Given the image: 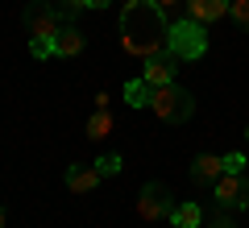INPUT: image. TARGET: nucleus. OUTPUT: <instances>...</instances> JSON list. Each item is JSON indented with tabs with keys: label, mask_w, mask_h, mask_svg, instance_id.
<instances>
[{
	"label": "nucleus",
	"mask_w": 249,
	"mask_h": 228,
	"mask_svg": "<svg viewBox=\"0 0 249 228\" xmlns=\"http://www.w3.org/2000/svg\"><path fill=\"white\" fill-rule=\"evenodd\" d=\"M121 42L129 54L150 58L170 46V21L154 0H124L121 9Z\"/></svg>",
	"instance_id": "nucleus-1"
},
{
	"label": "nucleus",
	"mask_w": 249,
	"mask_h": 228,
	"mask_svg": "<svg viewBox=\"0 0 249 228\" xmlns=\"http://www.w3.org/2000/svg\"><path fill=\"white\" fill-rule=\"evenodd\" d=\"M150 112L158 116V121H166V124H183V121H191V112H196V100H191L187 88L166 83V88H154Z\"/></svg>",
	"instance_id": "nucleus-2"
},
{
	"label": "nucleus",
	"mask_w": 249,
	"mask_h": 228,
	"mask_svg": "<svg viewBox=\"0 0 249 228\" xmlns=\"http://www.w3.org/2000/svg\"><path fill=\"white\" fill-rule=\"evenodd\" d=\"M175 58H183V62H191V58H204V50H208V25H199V21H191V17H183V21H175L170 25V46H166Z\"/></svg>",
	"instance_id": "nucleus-3"
},
{
	"label": "nucleus",
	"mask_w": 249,
	"mask_h": 228,
	"mask_svg": "<svg viewBox=\"0 0 249 228\" xmlns=\"http://www.w3.org/2000/svg\"><path fill=\"white\" fill-rule=\"evenodd\" d=\"M175 208H178L175 195H170L162 183H145V187H142V195H137V216H142L145 224H162V220L170 224Z\"/></svg>",
	"instance_id": "nucleus-4"
},
{
	"label": "nucleus",
	"mask_w": 249,
	"mask_h": 228,
	"mask_svg": "<svg viewBox=\"0 0 249 228\" xmlns=\"http://www.w3.org/2000/svg\"><path fill=\"white\" fill-rule=\"evenodd\" d=\"M212 203L220 211H245L249 208V178L245 175H220L212 183Z\"/></svg>",
	"instance_id": "nucleus-5"
},
{
	"label": "nucleus",
	"mask_w": 249,
	"mask_h": 228,
	"mask_svg": "<svg viewBox=\"0 0 249 228\" xmlns=\"http://www.w3.org/2000/svg\"><path fill=\"white\" fill-rule=\"evenodd\" d=\"M21 17H25V29H29V34H34V37H46V42H54L58 29L67 25V21L58 17V9H54V4H42V0H34Z\"/></svg>",
	"instance_id": "nucleus-6"
},
{
	"label": "nucleus",
	"mask_w": 249,
	"mask_h": 228,
	"mask_svg": "<svg viewBox=\"0 0 249 228\" xmlns=\"http://www.w3.org/2000/svg\"><path fill=\"white\" fill-rule=\"evenodd\" d=\"M175 54L162 50V54H150V58H142V79L150 83V88H166V83H175Z\"/></svg>",
	"instance_id": "nucleus-7"
},
{
	"label": "nucleus",
	"mask_w": 249,
	"mask_h": 228,
	"mask_svg": "<svg viewBox=\"0 0 249 228\" xmlns=\"http://www.w3.org/2000/svg\"><path fill=\"white\" fill-rule=\"evenodd\" d=\"M232 0H187V17L199 21V25H212V21L229 17Z\"/></svg>",
	"instance_id": "nucleus-8"
},
{
	"label": "nucleus",
	"mask_w": 249,
	"mask_h": 228,
	"mask_svg": "<svg viewBox=\"0 0 249 228\" xmlns=\"http://www.w3.org/2000/svg\"><path fill=\"white\" fill-rule=\"evenodd\" d=\"M100 170H96V162H91V166H67V191L71 195H91L100 187Z\"/></svg>",
	"instance_id": "nucleus-9"
},
{
	"label": "nucleus",
	"mask_w": 249,
	"mask_h": 228,
	"mask_svg": "<svg viewBox=\"0 0 249 228\" xmlns=\"http://www.w3.org/2000/svg\"><path fill=\"white\" fill-rule=\"evenodd\" d=\"M220 175H224V158H216V154H199L191 162V183L196 187H212Z\"/></svg>",
	"instance_id": "nucleus-10"
},
{
	"label": "nucleus",
	"mask_w": 249,
	"mask_h": 228,
	"mask_svg": "<svg viewBox=\"0 0 249 228\" xmlns=\"http://www.w3.org/2000/svg\"><path fill=\"white\" fill-rule=\"evenodd\" d=\"M83 46H88V37L75 29V21H71V25H62L58 37H54V54H58V58H75V54H83Z\"/></svg>",
	"instance_id": "nucleus-11"
},
{
	"label": "nucleus",
	"mask_w": 249,
	"mask_h": 228,
	"mask_svg": "<svg viewBox=\"0 0 249 228\" xmlns=\"http://www.w3.org/2000/svg\"><path fill=\"white\" fill-rule=\"evenodd\" d=\"M112 129H116V121H112V112H108V108H96V112L83 121V133H88L91 141H104Z\"/></svg>",
	"instance_id": "nucleus-12"
},
{
	"label": "nucleus",
	"mask_w": 249,
	"mask_h": 228,
	"mask_svg": "<svg viewBox=\"0 0 249 228\" xmlns=\"http://www.w3.org/2000/svg\"><path fill=\"white\" fill-rule=\"evenodd\" d=\"M204 224V208L199 203H178L175 216H170V228H199Z\"/></svg>",
	"instance_id": "nucleus-13"
},
{
	"label": "nucleus",
	"mask_w": 249,
	"mask_h": 228,
	"mask_svg": "<svg viewBox=\"0 0 249 228\" xmlns=\"http://www.w3.org/2000/svg\"><path fill=\"white\" fill-rule=\"evenodd\" d=\"M124 100H129L133 108H150V100H154V88H150L145 79H129V83H124Z\"/></svg>",
	"instance_id": "nucleus-14"
},
{
	"label": "nucleus",
	"mask_w": 249,
	"mask_h": 228,
	"mask_svg": "<svg viewBox=\"0 0 249 228\" xmlns=\"http://www.w3.org/2000/svg\"><path fill=\"white\" fill-rule=\"evenodd\" d=\"M54 9H58V17L67 21V25H71V21L79 17V13H88L91 4H88V0H58V4H54Z\"/></svg>",
	"instance_id": "nucleus-15"
},
{
	"label": "nucleus",
	"mask_w": 249,
	"mask_h": 228,
	"mask_svg": "<svg viewBox=\"0 0 249 228\" xmlns=\"http://www.w3.org/2000/svg\"><path fill=\"white\" fill-rule=\"evenodd\" d=\"M96 170H100L104 178H116V175L124 170V162H121V154H104V158H96Z\"/></svg>",
	"instance_id": "nucleus-16"
},
{
	"label": "nucleus",
	"mask_w": 249,
	"mask_h": 228,
	"mask_svg": "<svg viewBox=\"0 0 249 228\" xmlns=\"http://www.w3.org/2000/svg\"><path fill=\"white\" fill-rule=\"evenodd\" d=\"M245 166H249V158L241 154V149L237 154H224V175H245Z\"/></svg>",
	"instance_id": "nucleus-17"
},
{
	"label": "nucleus",
	"mask_w": 249,
	"mask_h": 228,
	"mask_svg": "<svg viewBox=\"0 0 249 228\" xmlns=\"http://www.w3.org/2000/svg\"><path fill=\"white\" fill-rule=\"evenodd\" d=\"M229 17L237 21L241 29H249V0H232V9H229Z\"/></svg>",
	"instance_id": "nucleus-18"
},
{
	"label": "nucleus",
	"mask_w": 249,
	"mask_h": 228,
	"mask_svg": "<svg viewBox=\"0 0 249 228\" xmlns=\"http://www.w3.org/2000/svg\"><path fill=\"white\" fill-rule=\"evenodd\" d=\"M29 54H34V58H50L54 42H46V37H29Z\"/></svg>",
	"instance_id": "nucleus-19"
},
{
	"label": "nucleus",
	"mask_w": 249,
	"mask_h": 228,
	"mask_svg": "<svg viewBox=\"0 0 249 228\" xmlns=\"http://www.w3.org/2000/svg\"><path fill=\"white\" fill-rule=\"evenodd\" d=\"M154 4H158V9H162V13H175V9H178V4H183V9H187V0H154Z\"/></svg>",
	"instance_id": "nucleus-20"
},
{
	"label": "nucleus",
	"mask_w": 249,
	"mask_h": 228,
	"mask_svg": "<svg viewBox=\"0 0 249 228\" xmlns=\"http://www.w3.org/2000/svg\"><path fill=\"white\" fill-rule=\"evenodd\" d=\"M208 228H237V224H232L229 216H220V220H212V224H208Z\"/></svg>",
	"instance_id": "nucleus-21"
},
{
	"label": "nucleus",
	"mask_w": 249,
	"mask_h": 228,
	"mask_svg": "<svg viewBox=\"0 0 249 228\" xmlns=\"http://www.w3.org/2000/svg\"><path fill=\"white\" fill-rule=\"evenodd\" d=\"M91 9H108V4H112V0H88Z\"/></svg>",
	"instance_id": "nucleus-22"
},
{
	"label": "nucleus",
	"mask_w": 249,
	"mask_h": 228,
	"mask_svg": "<svg viewBox=\"0 0 249 228\" xmlns=\"http://www.w3.org/2000/svg\"><path fill=\"white\" fill-rule=\"evenodd\" d=\"M4 224H9V211H4V208H0V228H4Z\"/></svg>",
	"instance_id": "nucleus-23"
},
{
	"label": "nucleus",
	"mask_w": 249,
	"mask_h": 228,
	"mask_svg": "<svg viewBox=\"0 0 249 228\" xmlns=\"http://www.w3.org/2000/svg\"><path fill=\"white\" fill-rule=\"evenodd\" d=\"M245 145H249V124H245Z\"/></svg>",
	"instance_id": "nucleus-24"
}]
</instances>
